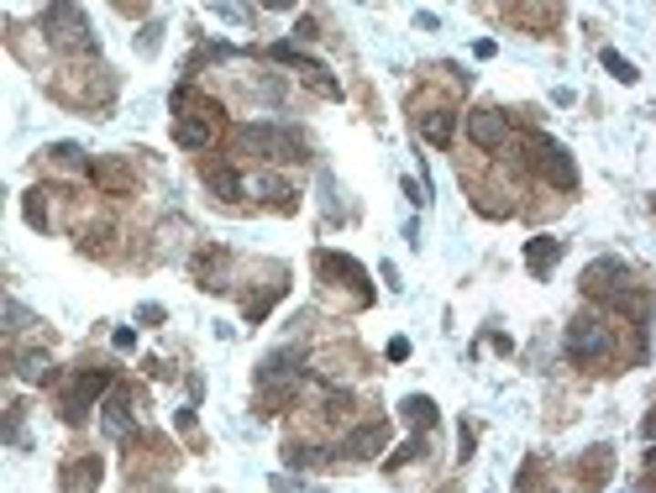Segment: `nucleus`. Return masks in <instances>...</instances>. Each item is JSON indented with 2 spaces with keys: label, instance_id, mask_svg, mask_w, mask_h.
I'll return each instance as SVG.
<instances>
[{
  "label": "nucleus",
  "instance_id": "21",
  "mask_svg": "<svg viewBox=\"0 0 656 493\" xmlns=\"http://www.w3.org/2000/svg\"><path fill=\"white\" fill-rule=\"evenodd\" d=\"M16 373H22L26 384H47V378H53V357H47V352H22V357H16Z\"/></svg>",
  "mask_w": 656,
  "mask_h": 493
},
{
  "label": "nucleus",
  "instance_id": "4",
  "mask_svg": "<svg viewBox=\"0 0 656 493\" xmlns=\"http://www.w3.org/2000/svg\"><path fill=\"white\" fill-rule=\"evenodd\" d=\"M630 283H635L630 268H625L620 258H599V262L583 268V294L614 304V310H630Z\"/></svg>",
  "mask_w": 656,
  "mask_h": 493
},
{
  "label": "nucleus",
  "instance_id": "24",
  "mask_svg": "<svg viewBox=\"0 0 656 493\" xmlns=\"http://www.w3.org/2000/svg\"><path fill=\"white\" fill-rule=\"evenodd\" d=\"M43 200H47V190H32V194H26V205H22V215H26V226H32V231H47V226H53Z\"/></svg>",
  "mask_w": 656,
  "mask_h": 493
},
{
  "label": "nucleus",
  "instance_id": "30",
  "mask_svg": "<svg viewBox=\"0 0 656 493\" xmlns=\"http://www.w3.org/2000/svg\"><path fill=\"white\" fill-rule=\"evenodd\" d=\"M137 321H142V325H158V321H163V304H142V310H137Z\"/></svg>",
  "mask_w": 656,
  "mask_h": 493
},
{
  "label": "nucleus",
  "instance_id": "8",
  "mask_svg": "<svg viewBox=\"0 0 656 493\" xmlns=\"http://www.w3.org/2000/svg\"><path fill=\"white\" fill-rule=\"evenodd\" d=\"M268 58H274V64H295L299 74H305V85L316 89V95H326V100H341V85L331 79V68L316 64V58H305L295 43H274V47H268Z\"/></svg>",
  "mask_w": 656,
  "mask_h": 493
},
{
  "label": "nucleus",
  "instance_id": "16",
  "mask_svg": "<svg viewBox=\"0 0 656 493\" xmlns=\"http://www.w3.org/2000/svg\"><path fill=\"white\" fill-rule=\"evenodd\" d=\"M205 190L221 194V200H242L247 184H242V173H236L232 163H205Z\"/></svg>",
  "mask_w": 656,
  "mask_h": 493
},
{
  "label": "nucleus",
  "instance_id": "9",
  "mask_svg": "<svg viewBox=\"0 0 656 493\" xmlns=\"http://www.w3.org/2000/svg\"><path fill=\"white\" fill-rule=\"evenodd\" d=\"M110 384H116V378H110L106 367H89V373H79V378H74V388L64 394V420H68V426H79V420H85V409H95V399H100V394H110Z\"/></svg>",
  "mask_w": 656,
  "mask_h": 493
},
{
  "label": "nucleus",
  "instance_id": "26",
  "mask_svg": "<svg viewBox=\"0 0 656 493\" xmlns=\"http://www.w3.org/2000/svg\"><path fill=\"white\" fill-rule=\"evenodd\" d=\"M415 457H425V430H415V436H410V441L389 457V467H404V462H415Z\"/></svg>",
  "mask_w": 656,
  "mask_h": 493
},
{
  "label": "nucleus",
  "instance_id": "17",
  "mask_svg": "<svg viewBox=\"0 0 656 493\" xmlns=\"http://www.w3.org/2000/svg\"><path fill=\"white\" fill-rule=\"evenodd\" d=\"M100 426H106V436L110 441H127L131 430V394H110V405H106V420H100Z\"/></svg>",
  "mask_w": 656,
  "mask_h": 493
},
{
  "label": "nucleus",
  "instance_id": "5",
  "mask_svg": "<svg viewBox=\"0 0 656 493\" xmlns=\"http://www.w3.org/2000/svg\"><path fill=\"white\" fill-rule=\"evenodd\" d=\"M43 32L53 47H64V53H89L95 37H89V22L79 5H47L43 11Z\"/></svg>",
  "mask_w": 656,
  "mask_h": 493
},
{
  "label": "nucleus",
  "instance_id": "1",
  "mask_svg": "<svg viewBox=\"0 0 656 493\" xmlns=\"http://www.w3.org/2000/svg\"><path fill=\"white\" fill-rule=\"evenodd\" d=\"M215 127H221V106L205 100V95H194V85H179L173 89V142L179 148H211Z\"/></svg>",
  "mask_w": 656,
  "mask_h": 493
},
{
  "label": "nucleus",
  "instance_id": "2",
  "mask_svg": "<svg viewBox=\"0 0 656 493\" xmlns=\"http://www.w3.org/2000/svg\"><path fill=\"white\" fill-rule=\"evenodd\" d=\"M236 148L257 152L268 163H305V137L295 127H274V121H257V127H236Z\"/></svg>",
  "mask_w": 656,
  "mask_h": 493
},
{
  "label": "nucleus",
  "instance_id": "18",
  "mask_svg": "<svg viewBox=\"0 0 656 493\" xmlns=\"http://www.w3.org/2000/svg\"><path fill=\"white\" fill-rule=\"evenodd\" d=\"M421 137L431 142V148H446V142L457 137V116H452V110H431V116H421Z\"/></svg>",
  "mask_w": 656,
  "mask_h": 493
},
{
  "label": "nucleus",
  "instance_id": "27",
  "mask_svg": "<svg viewBox=\"0 0 656 493\" xmlns=\"http://www.w3.org/2000/svg\"><path fill=\"white\" fill-rule=\"evenodd\" d=\"M278 294H284V283H274L268 294H257V300H247V321H263V315H268V310L278 304Z\"/></svg>",
  "mask_w": 656,
  "mask_h": 493
},
{
  "label": "nucleus",
  "instance_id": "19",
  "mask_svg": "<svg viewBox=\"0 0 656 493\" xmlns=\"http://www.w3.org/2000/svg\"><path fill=\"white\" fill-rule=\"evenodd\" d=\"M400 415L410 420L415 430H436V399H425V394H404V405H400Z\"/></svg>",
  "mask_w": 656,
  "mask_h": 493
},
{
  "label": "nucleus",
  "instance_id": "35",
  "mask_svg": "<svg viewBox=\"0 0 656 493\" xmlns=\"http://www.w3.org/2000/svg\"><path fill=\"white\" fill-rule=\"evenodd\" d=\"M640 430H646V436H651V441H656V409H651V415H646V426H640Z\"/></svg>",
  "mask_w": 656,
  "mask_h": 493
},
{
  "label": "nucleus",
  "instance_id": "10",
  "mask_svg": "<svg viewBox=\"0 0 656 493\" xmlns=\"http://www.w3.org/2000/svg\"><path fill=\"white\" fill-rule=\"evenodd\" d=\"M299 367H305V352H299V346H284V352H274V357H263L257 388H263V394H295V388H284V384L299 378Z\"/></svg>",
  "mask_w": 656,
  "mask_h": 493
},
{
  "label": "nucleus",
  "instance_id": "13",
  "mask_svg": "<svg viewBox=\"0 0 656 493\" xmlns=\"http://www.w3.org/2000/svg\"><path fill=\"white\" fill-rule=\"evenodd\" d=\"M557 262H562V241H557V236H530V241H526V268H530V279H547Z\"/></svg>",
  "mask_w": 656,
  "mask_h": 493
},
{
  "label": "nucleus",
  "instance_id": "22",
  "mask_svg": "<svg viewBox=\"0 0 656 493\" xmlns=\"http://www.w3.org/2000/svg\"><path fill=\"white\" fill-rule=\"evenodd\" d=\"M614 472V447H588V457H583V478L588 483H604Z\"/></svg>",
  "mask_w": 656,
  "mask_h": 493
},
{
  "label": "nucleus",
  "instance_id": "12",
  "mask_svg": "<svg viewBox=\"0 0 656 493\" xmlns=\"http://www.w3.org/2000/svg\"><path fill=\"white\" fill-rule=\"evenodd\" d=\"M383 447H389V426H383V420H368V426L347 430V441H341L347 457H379Z\"/></svg>",
  "mask_w": 656,
  "mask_h": 493
},
{
  "label": "nucleus",
  "instance_id": "20",
  "mask_svg": "<svg viewBox=\"0 0 656 493\" xmlns=\"http://www.w3.org/2000/svg\"><path fill=\"white\" fill-rule=\"evenodd\" d=\"M253 190H257V194H268L278 211H295V190H289V184H284L278 173H257V179H253Z\"/></svg>",
  "mask_w": 656,
  "mask_h": 493
},
{
  "label": "nucleus",
  "instance_id": "7",
  "mask_svg": "<svg viewBox=\"0 0 656 493\" xmlns=\"http://www.w3.org/2000/svg\"><path fill=\"white\" fill-rule=\"evenodd\" d=\"M316 268H320V279L347 283V289L358 294V304H373V283H368V268H362L358 258H347V252H331V247H320V252H316Z\"/></svg>",
  "mask_w": 656,
  "mask_h": 493
},
{
  "label": "nucleus",
  "instance_id": "28",
  "mask_svg": "<svg viewBox=\"0 0 656 493\" xmlns=\"http://www.w3.org/2000/svg\"><path fill=\"white\" fill-rule=\"evenodd\" d=\"M284 462H289V467H320L326 457H320L316 447H289V451H284Z\"/></svg>",
  "mask_w": 656,
  "mask_h": 493
},
{
  "label": "nucleus",
  "instance_id": "32",
  "mask_svg": "<svg viewBox=\"0 0 656 493\" xmlns=\"http://www.w3.org/2000/svg\"><path fill=\"white\" fill-rule=\"evenodd\" d=\"M404 357H410V342H404V336H394V342H389V363H404Z\"/></svg>",
  "mask_w": 656,
  "mask_h": 493
},
{
  "label": "nucleus",
  "instance_id": "14",
  "mask_svg": "<svg viewBox=\"0 0 656 493\" xmlns=\"http://www.w3.org/2000/svg\"><path fill=\"white\" fill-rule=\"evenodd\" d=\"M100 457H74L64 467V493H95L100 488Z\"/></svg>",
  "mask_w": 656,
  "mask_h": 493
},
{
  "label": "nucleus",
  "instance_id": "11",
  "mask_svg": "<svg viewBox=\"0 0 656 493\" xmlns=\"http://www.w3.org/2000/svg\"><path fill=\"white\" fill-rule=\"evenodd\" d=\"M467 137H473V142H478L484 152H499V148H505V137H509L505 110H494V106L473 110V116H467Z\"/></svg>",
  "mask_w": 656,
  "mask_h": 493
},
{
  "label": "nucleus",
  "instance_id": "31",
  "mask_svg": "<svg viewBox=\"0 0 656 493\" xmlns=\"http://www.w3.org/2000/svg\"><path fill=\"white\" fill-rule=\"evenodd\" d=\"M5 321H11V331H22V325H26V310L11 300V304H5Z\"/></svg>",
  "mask_w": 656,
  "mask_h": 493
},
{
  "label": "nucleus",
  "instance_id": "3",
  "mask_svg": "<svg viewBox=\"0 0 656 493\" xmlns=\"http://www.w3.org/2000/svg\"><path fill=\"white\" fill-rule=\"evenodd\" d=\"M530 169L541 173L547 184H557V190H578V163H572V152L557 142V137H547V131H530Z\"/></svg>",
  "mask_w": 656,
  "mask_h": 493
},
{
  "label": "nucleus",
  "instance_id": "36",
  "mask_svg": "<svg viewBox=\"0 0 656 493\" xmlns=\"http://www.w3.org/2000/svg\"><path fill=\"white\" fill-rule=\"evenodd\" d=\"M646 472H656V441H651V451H646Z\"/></svg>",
  "mask_w": 656,
  "mask_h": 493
},
{
  "label": "nucleus",
  "instance_id": "6",
  "mask_svg": "<svg viewBox=\"0 0 656 493\" xmlns=\"http://www.w3.org/2000/svg\"><path fill=\"white\" fill-rule=\"evenodd\" d=\"M567 357L572 363H604L609 357V325L599 321V315H578L567 325Z\"/></svg>",
  "mask_w": 656,
  "mask_h": 493
},
{
  "label": "nucleus",
  "instance_id": "25",
  "mask_svg": "<svg viewBox=\"0 0 656 493\" xmlns=\"http://www.w3.org/2000/svg\"><path fill=\"white\" fill-rule=\"evenodd\" d=\"M47 158H53V163H64V169H85V173H89L85 148H74V142H58V148H47Z\"/></svg>",
  "mask_w": 656,
  "mask_h": 493
},
{
  "label": "nucleus",
  "instance_id": "34",
  "mask_svg": "<svg viewBox=\"0 0 656 493\" xmlns=\"http://www.w3.org/2000/svg\"><path fill=\"white\" fill-rule=\"evenodd\" d=\"M158 32H163V26H142V53H152V47H158Z\"/></svg>",
  "mask_w": 656,
  "mask_h": 493
},
{
  "label": "nucleus",
  "instance_id": "33",
  "mask_svg": "<svg viewBox=\"0 0 656 493\" xmlns=\"http://www.w3.org/2000/svg\"><path fill=\"white\" fill-rule=\"evenodd\" d=\"M116 346H121V352H131V346H137V331H131V325H121V331H116Z\"/></svg>",
  "mask_w": 656,
  "mask_h": 493
},
{
  "label": "nucleus",
  "instance_id": "23",
  "mask_svg": "<svg viewBox=\"0 0 656 493\" xmlns=\"http://www.w3.org/2000/svg\"><path fill=\"white\" fill-rule=\"evenodd\" d=\"M599 64L609 68V74L620 79V85H635V79H640V74H635V64L625 58V53H614V47H604V53H599Z\"/></svg>",
  "mask_w": 656,
  "mask_h": 493
},
{
  "label": "nucleus",
  "instance_id": "29",
  "mask_svg": "<svg viewBox=\"0 0 656 493\" xmlns=\"http://www.w3.org/2000/svg\"><path fill=\"white\" fill-rule=\"evenodd\" d=\"M473 441H478V430H473V426H463V430H457V457H463V462L473 457Z\"/></svg>",
  "mask_w": 656,
  "mask_h": 493
},
{
  "label": "nucleus",
  "instance_id": "15",
  "mask_svg": "<svg viewBox=\"0 0 656 493\" xmlns=\"http://www.w3.org/2000/svg\"><path fill=\"white\" fill-rule=\"evenodd\" d=\"M89 179H95L100 190H110V194L131 190V169L121 163V158H89Z\"/></svg>",
  "mask_w": 656,
  "mask_h": 493
}]
</instances>
